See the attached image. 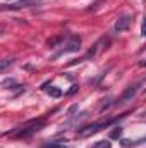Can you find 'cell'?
Returning a JSON list of instances; mask_svg holds the SVG:
<instances>
[{"label":"cell","mask_w":146,"mask_h":148,"mask_svg":"<svg viewBox=\"0 0 146 148\" xmlns=\"http://www.w3.org/2000/svg\"><path fill=\"white\" fill-rule=\"evenodd\" d=\"M145 140H138V141H131V140H124L122 141V147H136V145H141Z\"/></svg>","instance_id":"9c48e42d"},{"label":"cell","mask_w":146,"mask_h":148,"mask_svg":"<svg viewBox=\"0 0 146 148\" xmlns=\"http://www.w3.org/2000/svg\"><path fill=\"white\" fill-rule=\"evenodd\" d=\"M79 48H81V38L77 36V35H71L69 40H67V43L62 45V48L53 55V59H57V57H60V55H64V53H74V52H77Z\"/></svg>","instance_id":"3957f363"},{"label":"cell","mask_w":146,"mask_h":148,"mask_svg":"<svg viewBox=\"0 0 146 148\" xmlns=\"http://www.w3.org/2000/svg\"><path fill=\"white\" fill-rule=\"evenodd\" d=\"M46 91H48V95H50V97H53V98H59V97L62 95V91H60L59 88H55V86H50V88H46Z\"/></svg>","instance_id":"52a82bcc"},{"label":"cell","mask_w":146,"mask_h":148,"mask_svg":"<svg viewBox=\"0 0 146 148\" xmlns=\"http://www.w3.org/2000/svg\"><path fill=\"white\" fill-rule=\"evenodd\" d=\"M41 148H69V147L64 145V141H50V143H43Z\"/></svg>","instance_id":"8992f818"},{"label":"cell","mask_w":146,"mask_h":148,"mask_svg":"<svg viewBox=\"0 0 146 148\" xmlns=\"http://www.w3.org/2000/svg\"><path fill=\"white\" fill-rule=\"evenodd\" d=\"M131 23H132V17L131 16H120L119 19H117V23H115V26H113V29L117 31V33H122V31H127L129 29V26H131Z\"/></svg>","instance_id":"5b68a950"},{"label":"cell","mask_w":146,"mask_h":148,"mask_svg":"<svg viewBox=\"0 0 146 148\" xmlns=\"http://www.w3.org/2000/svg\"><path fill=\"white\" fill-rule=\"evenodd\" d=\"M120 134H122V127H115V129L110 133L112 138H120Z\"/></svg>","instance_id":"8fae6325"},{"label":"cell","mask_w":146,"mask_h":148,"mask_svg":"<svg viewBox=\"0 0 146 148\" xmlns=\"http://www.w3.org/2000/svg\"><path fill=\"white\" fill-rule=\"evenodd\" d=\"M59 41H60V38H53V40H48V45H50V47H55Z\"/></svg>","instance_id":"4fadbf2b"},{"label":"cell","mask_w":146,"mask_h":148,"mask_svg":"<svg viewBox=\"0 0 146 148\" xmlns=\"http://www.w3.org/2000/svg\"><path fill=\"white\" fill-rule=\"evenodd\" d=\"M12 64H14L12 59H2V60H0V71H3L5 67H9V66H12Z\"/></svg>","instance_id":"30bf717a"},{"label":"cell","mask_w":146,"mask_h":148,"mask_svg":"<svg viewBox=\"0 0 146 148\" xmlns=\"http://www.w3.org/2000/svg\"><path fill=\"white\" fill-rule=\"evenodd\" d=\"M21 5H3V3H0V12L2 10H10V9H19Z\"/></svg>","instance_id":"7c38bea8"},{"label":"cell","mask_w":146,"mask_h":148,"mask_svg":"<svg viewBox=\"0 0 146 148\" xmlns=\"http://www.w3.org/2000/svg\"><path fill=\"white\" fill-rule=\"evenodd\" d=\"M139 86H141V83H136V84H129V86L124 90V93L120 95V103H127V102H131V100L136 97V93L139 91Z\"/></svg>","instance_id":"277c9868"},{"label":"cell","mask_w":146,"mask_h":148,"mask_svg":"<svg viewBox=\"0 0 146 148\" xmlns=\"http://www.w3.org/2000/svg\"><path fill=\"white\" fill-rule=\"evenodd\" d=\"M122 117H124V115H119V117H115V119H110V121L93 122V124H89V126H84V127L77 129V133H79L81 136H89V134H95V133H98V131H102V129H105V127L112 126L113 122H117V121H119V119H122Z\"/></svg>","instance_id":"7a4b0ae2"},{"label":"cell","mask_w":146,"mask_h":148,"mask_svg":"<svg viewBox=\"0 0 146 148\" xmlns=\"http://www.w3.org/2000/svg\"><path fill=\"white\" fill-rule=\"evenodd\" d=\"M45 124H46L45 119H33V121H28V122H24L23 126H19L17 129H14V131L10 133V136H12V138H29V136H33L35 133H38L40 129H43Z\"/></svg>","instance_id":"6da1fadb"},{"label":"cell","mask_w":146,"mask_h":148,"mask_svg":"<svg viewBox=\"0 0 146 148\" xmlns=\"http://www.w3.org/2000/svg\"><path fill=\"white\" fill-rule=\"evenodd\" d=\"M93 148H112V143L107 141V140H102V141H96L93 145Z\"/></svg>","instance_id":"ba28073f"},{"label":"cell","mask_w":146,"mask_h":148,"mask_svg":"<svg viewBox=\"0 0 146 148\" xmlns=\"http://www.w3.org/2000/svg\"><path fill=\"white\" fill-rule=\"evenodd\" d=\"M77 88H79V86H77V84H74V86H71V90H69V91H67V95H74V93H76V91H77Z\"/></svg>","instance_id":"5bb4252c"}]
</instances>
